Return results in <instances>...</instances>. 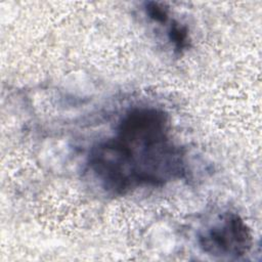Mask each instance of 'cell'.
<instances>
[{
  "label": "cell",
  "instance_id": "cell-1",
  "mask_svg": "<svg viewBox=\"0 0 262 262\" xmlns=\"http://www.w3.org/2000/svg\"><path fill=\"white\" fill-rule=\"evenodd\" d=\"M87 167L107 193L125 194L140 186H161L182 177L183 154L170 137L168 115L157 107L127 112L115 136L91 149Z\"/></svg>",
  "mask_w": 262,
  "mask_h": 262
},
{
  "label": "cell",
  "instance_id": "cell-2",
  "mask_svg": "<svg viewBox=\"0 0 262 262\" xmlns=\"http://www.w3.org/2000/svg\"><path fill=\"white\" fill-rule=\"evenodd\" d=\"M204 252L220 257H239L252 247V234L243 218L232 212L223 214L218 223L199 237Z\"/></svg>",
  "mask_w": 262,
  "mask_h": 262
},
{
  "label": "cell",
  "instance_id": "cell-3",
  "mask_svg": "<svg viewBox=\"0 0 262 262\" xmlns=\"http://www.w3.org/2000/svg\"><path fill=\"white\" fill-rule=\"evenodd\" d=\"M168 37L171 43H173L176 52L181 53L187 48L189 43V37L186 26L181 25L178 21L172 20L168 31Z\"/></svg>",
  "mask_w": 262,
  "mask_h": 262
},
{
  "label": "cell",
  "instance_id": "cell-4",
  "mask_svg": "<svg viewBox=\"0 0 262 262\" xmlns=\"http://www.w3.org/2000/svg\"><path fill=\"white\" fill-rule=\"evenodd\" d=\"M145 11L146 14L157 23H166L168 19L169 11L168 8L161 5L157 2H147L145 3Z\"/></svg>",
  "mask_w": 262,
  "mask_h": 262
}]
</instances>
